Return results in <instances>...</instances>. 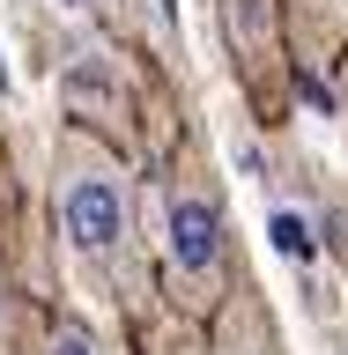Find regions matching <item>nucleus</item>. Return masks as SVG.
Instances as JSON below:
<instances>
[{"label": "nucleus", "instance_id": "1", "mask_svg": "<svg viewBox=\"0 0 348 355\" xmlns=\"http://www.w3.org/2000/svg\"><path fill=\"white\" fill-rule=\"evenodd\" d=\"M52 207H60L67 252L97 274H119L133 252V193H126V163L97 141L89 126H74L52 155Z\"/></svg>", "mask_w": 348, "mask_h": 355}, {"label": "nucleus", "instance_id": "2", "mask_svg": "<svg viewBox=\"0 0 348 355\" xmlns=\"http://www.w3.org/2000/svg\"><path fill=\"white\" fill-rule=\"evenodd\" d=\"M163 266L185 311H215L222 282H230V237H222V207L200 178H171L163 185Z\"/></svg>", "mask_w": 348, "mask_h": 355}, {"label": "nucleus", "instance_id": "3", "mask_svg": "<svg viewBox=\"0 0 348 355\" xmlns=\"http://www.w3.org/2000/svg\"><path fill=\"white\" fill-rule=\"evenodd\" d=\"M222 37L238 52L245 82L267 89V74L282 60V0H222Z\"/></svg>", "mask_w": 348, "mask_h": 355}, {"label": "nucleus", "instance_id": "4", "mask_svg": "<svg viewBox=\"0 0 348 355\" xmlns=\"http://www.w3.org/2000/svg\"><path fill=\"white\" fill-rule=\"evenodd\" d=\"M60 104H67V119H82V126L126 119V96H119V82L104 74V60H82V67H74V74L60 82Z\"/></svg>", "mask_w": 348, "mask_h": 355}, {"label": "nucleus", "instance_id": "5", "mask_svg": "<svg viewBox=\"0 0 348 355\" xmlns=\"http://www.w3.org/2000/svg\"><path fill=\"white\" fill-rule=\"evenodd\" d=\"M274 252H282V259H297V266H311V252H319V244H311V222L304 215H274Z\"/></svg>", "mask_w": 348, "mask_h": 355}, {"label": "nucleus", "instance_id": "6", "mask_svg": "<svg viewBox=\"0 0 348 355\" xmlns=\"http://www.w3.org/2000/svg\"><path fill=\"white\" fill-rule=\"evenodd\" d=\"M44 355H104V348H97V333H89V326H74V318H67V326H52Z\"/></svg>", "mask_w": 348, "mask_h": 355}, {"label": "nucleus", "instance_id": "7", "mask_svg": "<svg viewBox=\"0 0 348 355\" xmlns=\"http://www.w3.org/2000/svg\"><path fill=\"white\" fill-rule=\"evenodd\" d=\"M0 96H8V67H0Z\"/></svg>", "mask_w": 348, "mask_h": 355}, {"label": "nucleus", "instance_id": "8", "mask_svg": "<svg viewBox=\"0 0 348 355\" xmlns=\"http://www.w3.org/2000/svg\"><path fill=\"white\" fill-rule=\"evenodd\" d=\"M185 355H193V348H185Z\"/></svg>", "mask_w": 348, "mask_h": 355}]
</instances>
